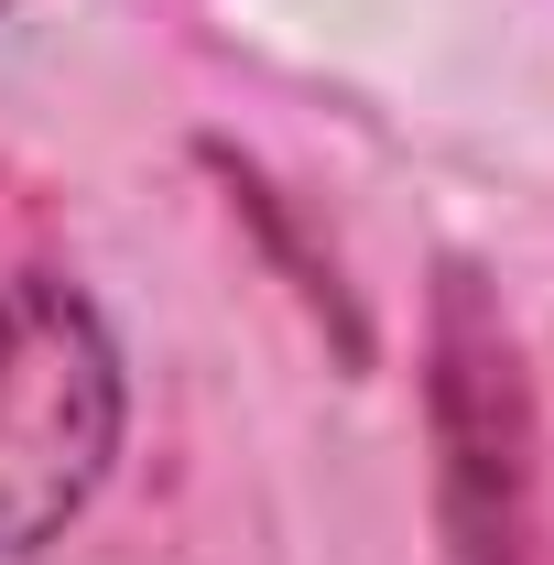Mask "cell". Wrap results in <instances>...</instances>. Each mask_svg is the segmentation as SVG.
Returning <instances> with one entry per match:
<instances>
[{
  "label": "cell",
  "mask_w": 554,
  "mask_h": 565,
  "mask_svg": "<svg viewBox=\"0 0 554 565\" xmlns=\"http://www.w3.org/2000/svg\"><path fill=\"white\" fill-rule=\"evenodd\" d=\"M120 424H131V370L87 282L44 262L0 273V565L55 544L98 500Z\"/></svg>",
  "instance_id": "1"
},
{
  "label": "cell",
  "mask_w": 554,
  "mask_h": 565,
  "mask_svg": "<svg viewBox=\"0 0 554 565\" xmlns=\"http://www.w3.org/2000/svg\"><path fill=\"white\" fill-rule=\"evenodd\" d=\"M424 435H435V533L446 565H533L544 522V424L479 262H435L424 305Z\"/></svg>",
  "instance_id": "2"
},
{
  "label": "cell",
  "mask_w": 554,
  "mask_h": 565,
  "mask_svg": "<svg viewBox=\"0 0 554 565\" xmlns=\"http://www.w3.org/2000/svg\"><path fill=\"white\" fill-rule=\"evenodd\" d=\"M207 163H217V174H228V207H239V217H251V228H262V239H273V262H283V273H294V294L316 305V327H338V359H348V370H359V359H370V327H359V305H348V273H338V250L316 262V250L294 239V217H283V196H273V185H262V174H251V163H228V152H207Z\"/></svg>",
  "instance_id": "3"
},
{
  "label": "cell",
  "mask_w": 554,
  "mask_h": 565,
  "mask_svg": "<svg viewBox=\"0 0 554 565\" xmlns=\"http://www.w3.org/2000/svg\"><path fill=\"white\" fill-rule=\"evenodd\" d=\"M0 11H11V0H0Z\"/></svg>",
  "instance_id": "4"
}]
</instances>
